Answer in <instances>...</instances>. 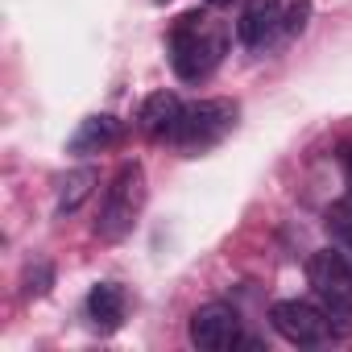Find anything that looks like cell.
I'll list each match as a JSON object with an SVG mask.
<instances>
[{
  "mask_svg": "<svg viewBox=\"0 0 352 352\" xmlns=\"http://www.w3.org/2000/svg\"><path fill=\"white\" fill-rule=\"evenodd\" d=\"M307 282L315 302L323 307V315L340 336H352V257L344 249H319L307 261Z\"/></svg>",
  "mask_w": 352,
  "mask_h": 352,
  "instance_id": "6da1fadb",
  "label": "cell"
},
{
  "mask_svg": "<svg viewBox=\"0 0 352 352\" xmlns=\"http://www.w3.org/2000/svg\"><path fill=\"white\" fill-rule=\"evenodd\" d=\"M224 58V34H216L208 25L204 13H183L170 30V63L174 75L183 83H199L208 79Z\"/></svg>",
  "mask_w": 352,
  "mask_h": 352,
  "instance_id": "7a4b0ae2",
  "label": "cell"
},
{
  "mask_svg": "<svg viewBox=\"0 0 352 352\" xmlns=\"http://www.w3.org/2000/svg\"><path fill=\"white\" fill-rule=\"evenodd\" d=\"M141 208H145V170H141V162H124L112 174L108 191H104L100 220H96V236L100 241H124L137 228Z\"/></svg>",
  "mask_w": 352,
  "mask_h": 352,
  "instance_id": "3957f363",
  "label": "cell"
},
{
  "mask_svg": "<svg viewBox=\"0 0 352 352\" xmlns=\"http://www.w3.org/2000/svg\"><path fill=\"white\" fill-rule=\"evenodd\" d=\"M236 124V104L232 100H199L183 112L179 124V149L183 153H208L212 145H220Z\"/></svg>",
  "mask_w": 352,
  "mask_h": 352,
  "instance_id": "277c9868",
  "label": "cell"
},
{
  "mask_svg": "<svg viewBox=\"0 0 352 352\" xmlns=\"http://www.w3.org/2000/svg\"><path fill=\"white\" fill-rule=\"evenodd\" d=\"M270 323L274 331L294 344V348H319V344H331L336 340V327L331 319L323 315L319 302H302V298H282L270 307Z\"/></svg>",
  "mask_w": 352,
  "mask_h": 352,
  "instance_id": "5b68a950",
  "label": "cell"
},
{
  "mask_svg": "<svg viewBox=\"0 0 352 352\" xmlns=\"http://www.w3.org/2000/svg\"><path fill=\"white\" fill-rule=\"evenodd\" d=\"M191 344L199 352H228L241 344V315L228 302H208L191 315Z\"/></svg>",
  "mask_w": 352,
  "mask_h": 352,
  "instance_id": "8992f818",
  "label": "cell"
},
{
  "mask_svg": "<svg viewBox=\"0 0 352 352\" xmlns=\"http://www.w3.org/2000/svg\"><path fill=\"white\" fill-rule=\"evenodd\" d=\"M183 112L187 104L174 96V91H153L145 104H141V133L153 137V141H174L179 137V124H183Z\"/></svg>",
  "mask_w": 352,
  "mask_h": 352,
  "instance_id": "52a82bcc",
  "label": "cell"
},
{
  "mask_svg": "<svg viewBox=\"0 0 352 352\" xmlns=\"http://www.w3.org/2000/svg\"><path fill=\"white\" fill-rule=\"evenodd\" d=\"M282 0H249V9L241 13V21H236V38L245 42V46H265V42H274L278 38V30H282Z\"/></svg>",
  "mask_w": 352,
  "mask_h": 352,
  "instance_id": "ba28073f",
  "label": "cell"
},
{
  "mask_svg": "<svg viewBox=\"0 0 352 352\" xmlns=\"http://www.w3.org/2000/svg\"><path fill=\"white\" fill-rule=\"evenodd\" d=\"M96 183H100V170H96V166H79V170L63 174V179H58V199H54V212H58V216H75V212L91 199Z\"/></svg>",
  "mask_w": 352,
  "mask_h": 352,
  "instance_id": "9c48e42d",
  "label": "cell"
},
{
  "mask_svg": "<svg viewBox=\"0 0 352 352\" xmlns=\"http://www.w3.org/2000/svg\"><path fill=\"white\" fill-rule=\"evenodd\" d=\"M87 319L100 327V331H116L124 323V290L116 282H100L91 294H87Z\"/></svg>",
  "mask_w": 352,
  "mask_h": 352,
  "instance_id": "30bf717a",
  "label": "cell"
},
{
  "mask_svg": "<svg viewBox=\"0 0 352 352\" xmlns=\"http://www.w3.org/2000/svg\"><path fill=\"white\" fill-rule=\"evenodd\" d=\"M116 137H120V120L116 116H87L75 129V137H71V153H100Z\"/></svg>",
  "mask_w": 352,
  "mask_h": 352,
  "instance_id": "8fae6325",
  "label": "cell"
},
{
  "mask_svg": "<svg viewBox=\"0 0 352 352\" xmlns=\"http://www.w3.org/2000/svg\"><path fill=\"white\" fill-rule=\"evenodd\" d=\"M327 232L340 241V249L352 257V195H344V199H336L331 208H327Z\"/></svg>",
  "mask_w": 352,
  "mask_h": 352,
  "instance_id": "7c38bea8",
  "label": "cell"
},
{
  "mask_svg": "<svg viewBox=\"0 0 352 352\" xmlns=\"http://www.w3.org/2000/svg\"><path fill=\"white\" fill-rule=\"evenodd\" d=\"M307 17H311V5L307 0H298V5L282 17V30H278V38L286 42V38H294V34H302V25H307Z\"/></svg>",
  "mask_w": 352,
  "mask_h": 352,
  "instance_id": "4fadbf2b",
  "label": "cell"
},
{
  "mask_svg": "<svg viewBox=\"0 0 352 352\" xmlns=\"http://www.w3.org/2000/svg\"><path fill=\"white\" fill-rule=\"evenodd\" d=\"M50 282H54V270L46 265V261H38L30 274H25V294H34V298H42L46 290H50Z\"/></svg>",
  "mask_w": 352,
  "mask_h": 352,
  "instance_id": "5bb4252c",
  "label": "cell"
},
{
  "mask_svg": "<svg viewBox=\"0 0 352 352\" xmlns=\"http://www.w3.org/2000/svg\"><path fill=\"white\" fill-rule=\"evenodd\" d=\"M204 5H232V0H204Z\"/></svg>",
  "mask_w": 352,
  "mask_h": 352,
  "instance_id": "9a60e30c",
  "label": "cell"
},
{
  "mask_svg": "<svg viewBox=\"0 0 352 352\" xmlns=\"http://www.w3.org/2000/svg\"><path fill=\"white\" fill-rule=\"evenodd\" d=\"M157 5H166V0H157Z\"/></svg>",
  "mask_w": 352,
  "mask_h": 352,
  "instance_id": "2e32d148",
  "label": "cell"
}]
</instances>
